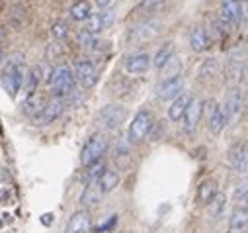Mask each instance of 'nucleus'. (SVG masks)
Segmentation results:
<instances>
[{
  "mask_svg": "<svg viewBox=\"0 0 248 233\" xmlns=\"http://www.w3.org/2000/svg\"><path fill=\"white\" fill-rule=\"evenodd\" d=\"M75 84H77L75 73H73V67H69V65H57L47 79V86L51 88L53 96L65 98V100L77 90Z\"/></svg>",
  "mask_w": 248,
  "mask_h": 233,
  "instance_id": "f257e3e1",
  "label": "nucleus"
},
{
  "mask_svg": "<svg viewBox=\"0 0 248 233\" xmlns=\"http://www.w3.org/2000/svg\"><path fill=\"white\" fill-rule=\"evenodd\" d=\"M127 120V108L123 104H108L104 106L98 116H96V126L98 130H102V133L106 132H113L117 128H121Z\"/></svg>",
  "mask_w": 248,
  "mask_h": 233,
  "instance_id": "f03ea898",
  "label": "nucleus"
},
{
  "mask_svg": "<svg viewBox=\"0 0 248 233\" xmlns=\"http://www.w3.org/2000/svg\"><path fill=\"white\" fill-rule=\"evenodd\" d=\"M108 147H109V137L106 133L98 132V133L90 135V139L84 143V147L80 151V163L84 166H90V165L98 163L106 155Z\"/></svg>",
  "mask_w": 248,
  "mask_h": 233,
  "instance_id": "7ed1b4c3",
  "label": "nucleus"
},
{
  "mask_svg": "<svg viewBox=\"0 0 248 233\" xmlns=\"http://www.w3.org/2000/svg\"><path fill=\"white\" fill-rule=\"evenodd\" d=\"M160 28L162 24L158 20H153V18H145L141 20L139 24H135L133 28H129L127 32V41L131 45H143L147 41H153L158 33H160Z\"/></svg>",
  "mask_w": 248,
  "mask_h": 233,
  "instance_id": "20e7f679",
  "label": "nucleus"
},
{
  "mask_svg": "<svg viewBox=\"0 0 248 233\" xmlns=\"http://www.w3.org/2000/svg\"><path fill=\"white\" fill-rule=\"evenodd\" d=\"M24 79H26V69L24 63L20 61H8L6 67L2 69V86L12 98H16V94L20 92Z\"/></svg>",
  "mask_w": 248,
  "mask_h": 233,
  "instance_id": "39448f33",
  "label": "nucleus"
},
{
  "mask_svg": "<svg viewBox=\"0 0 248 233\" xmlns=\"http://www.w3.org/2000/svg\"><path fill=\"white\" fill-rule=\"evenodd\" d=\"M65 104H67L65 98L53 96L49 102H45V106L41 108V112L33 118V124L39 126V128H41V126H49V124H53L55 120L61 118V114L65 112Z\"/></svg>",
  "mask_w": 248,
  "mask_h": 233,
  "instance_id": "423d86ee",
  "label": "nucleus"
},
{
  "mask_svg": "<svg viewBox=\"0 0 248 233\" xmlns=\"http://www.w3.org/2000/svg\"><path fill=\"white\" fill-rule=\"evenodd\" d=\"M153 124H155V118H153V114H151L149 110L137 112L135 118H133L131 124H129V130H127V137H129L127 141L137 143V141H141L143 137H147V133H149V130H151Z\"/></svg>",
  "mask_w": 248,
  "mask_h": 233,
  "instance_id": "0eeeda50",
  "label": "nucleus"
},
{
  "mask_svg": "<svg viewBox=\"0 0 248 233\" xmlns=\"http://www.w3.org/2000/svg\"><path fill=\"white\" fill-rule=\"evenodd\" d=\"M75 73V81L82 86V88H92L98 83V69L90 59H78L73 67Z\"/></svg>",
  "mask_w": 248,
  "mask_h": 233,
  "instance_id": "6e6552de",
  "label": "nucleus"
},
{
  "mask_svg": "<svg viewBox=\"0 0 248 233\" xmlns=\"http://www.w3.org/2000/svg\"><path fill=\"white\" fill-rule=\"evenodd\" d=\"M244 2L240 8V0H221V20L227 26H238L244 20Z\"/></svg>",
  "mask_w": 248,
  "mask_h": 233,
  "instance_id": "1a4fd4ad",
  "label": "nucleus"
},
{
  "mask_svg": "<svg viewBox=\"0 0 248 233\" xmlns=\"http://www.w3.org/2000/svg\"><path fill=\"white\" fill-rule=\"evenodd\" d=\"M223 108H225V112L229 116V120H236L238 116L242 114V108H244V90L240 86L229 88Z\"/></svg>",
  "mask_w": 248,
  "mask_h": 233,
  "instance_id": "9d476101",
  "label": "nucleus"
},
{
  "mask_svg": "<svg viewBox=\"0 0 248 233\" xmlns=\"http://www.w3.org/2000/svg\"><path fill=\"white\" fill-rule=\"evenodd\" d=\"M202 114H203V102L200 98H190V104L186 108L184 116H182V122H184V130L186 132H194L202 120Z\"/></svg>",
  "mask_w": 248,
  "mask_h": 233,
  "instance_id": "9b49d317",
  "label": "nucleus"
},
{
  "mask_svg": "<svg viewBox=\"0 0 248 233\" xmlns=\"http://www.w3.org/2000/svg\"><path fill=\"white\" fill-rule=\"evenodd\" d=\"M115 20V12L113 10H106V12H98V14H90L86 18V32H90L92 35L102 33L104 30H108Z\"/></svg>",
  "mask_w": 248,
  "mask_h": 233,
  "instance_id": "f8f14e48",
  "label": "nucleus"
},
{
  "mask_svg": "<svg viewBox=\"0 0 248 233\" xmlns=\"http://www.w3.org/2000/svg\"><path fill=\"white\" fill-rule=\"evenodd\" d=\"M229 163L238 174H246V170H248V145H246V141L232 145V149L229 151Z\"/></svg>",
  "mask_w": 248,
  "mask_h": 233,
  "instance_id": "ddd939ff",
  "label": "nucleus"
},
{
  "mask_svg": "<svg viewBox=\"0 0 248 233\" xmlns=\"http://www.w3.org/2000/svg\"><path fill=\"white\" fill-rule=\"evenodd\" d=\"M156 98L158 100H174L176 96H180L184 92V79L182 77H174L168 81H162L156 86Z\"/></svg>",
  "mask_w": 248,
  "mask_h": 233,
  "instance_id": "4468645a",
  "label": "nucleus"
},
{
  "mask_svg": "<svg viewBox=\"0 0 248 233\" xmlns=\"http://www.w3.org/2000/svg\"><path fill=\"white\" fill-rule=\"evenodd\" d=\"M188 43H190V49L194 53H203L211 47V35L207 33L205 28L196 26V28H192V32L188 35Z\"/></svg>",
  "mask_w": 248,
  "mask_h": 233,
  "instance_id": "2eb2a0df",
  "label": "nucleus"
},
{
  "mask_svg": "<svg viewBox=\"0 0 248 233\" xmlns=\"http://www.w3.org/2000/svg\"><path fill=\"white\" fill-rule=\"evenodd\" d=\"M207 126H209V132L213 135H219L227 126H229V116L223 108V104H215L209 112V118H207Z\"/></svg>",
  "mask_w": 248,
  "mask_h": 233,
  "instance_id": "dca6fc26",
  "label": "nucleus"
},
{
  "mask_svg": "<svg viewBox=\"0 0 248 233\" xmlns=\"http://www.w3.org/2000/svg\"><path fill=\"white\" fill-rule=\"evenodd\" d=\"M151 59L153 57L149 53H135V55H129L125 59V71L129 75H143L151 69Z\"/></svg>",
  "mask_w": 248,
  "mask_h": 233,
  "instance_id": "f3484780",
  "label": "nucleus"
},
{
  "mask_svg": "<svg viewBox=\"0 0 248 233\" xmlns=\"http://www.w3.org/2000/svg\"><path fill=\"white\" fill-rule=\"evenodd\" d=\"M90 223H92V216L88 210H78L71 216V219L67 221V227H65V233H84L90 229Z\"/></svg>",
  "mask_w": 248,
  "mask_h": 233,
  "instance_id": "a211bd4d",
  "label": "nucleus"
},
{
  "mask_svg": "<svg viewBox=\"0 0 248 233\" xmlns=\"http://www.w3.org/2000/svg\"><path fill=\"white\" fill-rule=\"evenodd\" d=\"M41 75H43V71H41L39 65L31 67V69L26 73V79H24V84H22V88H24V98H28V96H31V94L37 92V86L41 84Z\"/></svg>",
  "mask_w": 248,
  "mask_h": 233,
  "instance_id": "6ab92c4d",
  "label": "nucleus"
},
{
  "mask_svg": "<svg viewBox=\"0 0 248 233\" xmlns=\"http://www.w3.org/2000/svg\"><path fill=\"white\" fill-rule=\"evenodd\" d=\"M117 184H119V174H117L115 170H108V168L100 174V177L96 179V183H94V186L100 190V194L111 192Z\"/></svg>",
  "mask_w": 248,
  "mask_h": 233,
  "instance_id": "aec40b11",
  "label": "nucleus"
},
{
  "mask_svg": "<svg viewBox=\"0 0 248 233\" xmlns=\"http://www.w3.org/2000/svg\"><path fill=\"white\" fill-rule=\"evenodd\" d=\"M188 104H190V96H188V94L182 92L180 96H176L174 102H172L170 108H168V120H170V122H180L182 116H184V112H186V108H188Z\"/></svg>",
  "mask_w": 248,
  "mask_h": 233,
  "instance_id": "412c9836",
  "label": "nucleus"
},
{
  "mask_svg": "<svg viewBox=\"0 0 248 233\" xmlns=\"http://www.w3.org/2000/svg\"><path fill=\"white\" fill-rule=\"evenodd\" d=\"M170 57H174V43L172 41H166L156 53H155V57L151 59V67H155V69H162L168 61H170Z\"/></svg>",
  "mask_w": 248,
  "mask_h": 233,
  "instance_id": "4be33fe9",
  "label": "nucleus"
},
{
  "mask_svg": "<svg viewBox=\"0 0 248 233\" xmlns=\"http://www.w3.org/2000/svg\"><path fill=\"white\" fill-rule=\"evenodd\" d=\"M45 106V98L41 94H31L28 98H24V104H22V112L26 116H30V118H35V116L41 112V108Z\"/></svg>",
  "mask_w": 248,
  "mask_h": 233,
  "instance_id": "5701e85b",
  "label": "nucleus"
},
{
  "mask_svg": "<svg viewBox=\"0 0 248 233\" xmlns=\"http://www.w3.org/2000/svg\"><path fill=\"white\" fill-rule=\"evenodd\" d=\"M92 14V4L88 0H77L71 6V18L77 22H86V18Z\"/></svg>",
  "mask_w": 248,
  "mask_h": 233,
  "instance_id": "b1692460",
  "label": "nucleus"
},
{
  "mask_svg": "<svg viewBox=\"0 0 248 233\" xmlns=\"http://www.w3.org/2000/svg\"><path fill=\"white\" fill-rule=\"evenodd\" d=\"M219 71H221L219 59H217V57H209V59H205L202 63V67H200V79H203V81L213 79V77L219 75Z\"/></svg>",
  "mask_w": 248,
  "mask_h": 233,
  "instance_id": "393cba45",
  "label": "nucleus"
},
{
  "mask_svg": "<svg viewBox=\"0 0 248 233\" xmlns=\"http://www.w3.org/2000/svg\"><path fill=\"white\" fill-rule=\"evenodd\" d=\"M217 192H219V190H217V183H215V181H211V179L203 181V183L200 184V188H198V200H200V204H209V200H211Z\"/></svg>",
  "mask_w": 248,
  "mask_h": 233,
  "instance_id": "a878e982",
  "label": "nucleus"
},
{
  "mask_svg": "<svg viewBox=\"0 0 248 233\" xmlns=\"http://www.w3.org/2000/svg\"><path fill=\"white\" fill-rule=\"evenodd\" d=\"M180 71H182V59L180 57H170V61L160 69V77L162 81H168V79L180 77Z\"/></svg>",
  "mask_w": 248,
  "mask_h": 233,
  "instance_id": "bb28decb",
  "label": "nucleus"
},
{
  "mask_svg": "<svg viewBox=\"0 0 248 233\" xmlns=\"http://www.w3.org/2000/svg\"><path fill=\"white\" fill-rule=\"evenodd\" d=\"M166 4V0H141L135 8V14H155Z\"/></svg>",
  "mask_w": 248,
  "mask_h": 233,
  "instance_id": "cd10ccee",
  "label": "nucleus"
},
{
  "mask_svg": "<svg viewBox=\"0 0 248 233\" xmlns=\"http://www.w3.org/2000/svg\"><path fill=\"white\" fill-rule=\"evenodd\" d=\"M100 198H102L100 190H98L94 184H90V186L84 188V192H82V196H80V202H82L84 208H94V206L100 202Z\"/></svg>",
  "mask_w": 248,
  "mask_h": 233,
  "instance_id": "c85d7f7f",
  "label": "nucleus"
},
{
  "mask_svg": "<svg viewBox=\"0 0 248 233\" xmlns=\"http://www.w3.org/2000/svg\"><path fill=\"white\" fill-rule=\"evenodd\" d=\"M225 204H227V196L223 194V192H217L211 200H209V216L215 219V217H219L221 214H223V210H225Z\"/></svg>",
  "mask_w": 248,
  "mask_h": 233,
  "instance_id": "c756f323",
  "label": "nucleus"
},
{
  "mask_svg": "<svg viewBox=\"0 0 248 233\" xmlns=\"http://www.w3.org/2000/svg\"><path fill=\"white\" fill-rule=\"evenodd\" d=\"M246 223H248V210L246 206H236L231 214V227H242L246 229Z\"/></svg>",
  "mask_w": 248,
  "mask_h": 233,
  "instance_id": "7c9ffc66",
  "label": "nucleus"
},
{
  "mask_svg": "<svg viewBox=\"0 0 248 233\" xmlns=\"http://www.w3.org/2000/svg\"><path fill=\"white\" fill-rule=\"evenodd\" d=\"M69 35V24L65 20H57L51 26V39L53 41H63Z\"/></svg>",
  "mask_w": 248,
  "mask_h": 233,
  "instance_id": "2f4dec72",
  "label": "nucleus"
},
{
  "mask_svg": "<svg viewBox=\"0 0 248 233\" xmlns=\"http://www.w3.org/2000/svg\"><path fill=\"white\" fill-rule=\"evenodd\" d=\"M77 43H78L82 49H92V47H96L98 39H96V35H92L90 32L80 30V32L77 33Z\"/></svg>",
  "mask_w": 248,
  "mask_h": 233,
  "instance_id": "473e14b6",
  "label": "nucleus"
},
{
  "mask_svg": "<svg viewBox=\"0 0 248 233\" xmlns=\"http://www.w3.org/2000/svg\"><path fill=\"white\" fill-rule=\"evenodd\" d=\"M106 170V166H104V163L102 161H98V163H94V165H90V170L86 172V184L90 186V184H94L96 183V179L100 177V174Z\"/></svg>",
  "mask_w": 248,
  "mask_h": 233,
  "instance_id": "72a5a7b5",
  "label": "nucleus"
},
{
  "mask_svg": "<svg viewBox=\"0 0 248 233\" xmlns=\"http://www.w3.org/2000/svg\"><path fill=\"white\" fill-rule=\"evenodd\" d=\"M47 59L49 61H61L63 59V55H65V47L61 45V43H51L49 47H47Z\"/></svg>",
  "mask_w": 248,
  "mask_h": 233,
  "instance_id": "f704fd0d",
  "label": "nucleus"
},
{
  "mask_svg": "<svg viewBox=\"0 0 248 233\" xmlns=\"http://www.w3.org/2000/svg\"><path fill=\"white\" fill-rule=\"evenodd\" d=\"M227 30H229V26L221 18L219 20H213V33H215L217 39H225L227 37Z\"/></svg>",
  "mask_w": 248,
  "mask_h": 233,
  "instance_id": "c9c22d12",
  "label": "nucleus"
},
{
  "mask_svg": "<svg viewBox=\"0 0 248 233\" xmlns=\"http://www.w3.org/2000/svg\"><path fill=\"white\" fill-rule=\"evenodd\" d=\"M234 202H246V184H240L234 188Z\"/></svg>",
  "mask_w": 248,
  "mask_h": 233,
  "instance_id": "e433bc0d",
  "label": "nucleus"
},
{
  "mask_svg": "<svg viewBox=\"0 0 248 233\" xmlns=\"http://www.w3.org/2000/svg\"><path fill=\"white\" fill-rule=\"evenodd\" d=\"M96 4H98L100 8H108V6L111 4V0H96Z\"/></svg>",
  "mask_w": 248,
  "mask_h": 233,
  "instance_id": "4c0bfd02",
  "label": "nucleus"
},
{
  "mask_svg": "<svg viewBox=\"0 0 248 233\" xmlns=\"http://www.w3.org/2000/svg\"><path fill=\"white\" fill-rule=\"evenodd\" d=\"M227 233H246V229H242V227H231Z\"/></svg>",
  "mask_w": 248,
  "mask_h": 233,
  "instance_id": "58836bf2",
  "label": "nucleus"
},
{
  "mask_svg": "<svg viewBox=\"0 0 248 233\" xmlns=\"http://www.w3.org/2000/svg\"><path fill=\"white\" fill-rule=\"evenodd\" d=\"M4 61V55H2V49H0V63Z\"/></svg>",
  "mask_w": 248,
  "mask_h": 233,
  "instance_id": "ea45409f",
  "label": "nucleus"
},
{
  "mask_svg": "<svg viewBox=\"0 0 248 233\" xmlns=\"http://www.w3.org/2000/svg\"><path fill=\"white\" fill-rule=\"evenodd\" d=\"M75 2H77V0H75Z\"/></svg>",
  "mask_w": 248,
  "mask_h": 233,
  "instance_id": "a19ab883",
  "label": "nucleus"
}]
</instances>
